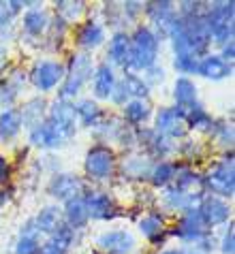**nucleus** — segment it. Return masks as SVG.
Masks as SVG:
<instances>
[{"mask_svg":"<svg viewBox=\"0 0 235 254\" xmlns=\"http://www.w3.org/2000/svg\"><path fill=\"white\" fill-rule=\"evenodd\" d=\"M85 207H88V216H92L94 220H109L116 216V207L109 199V194L101 192V190H92L85 194Z\"/></svg>","mask_w":235,"mask_h":254,"instance_id":"12","label":"nucleus"},{"mask_svg":"<svg viewBox=\"0 0 235 254\" xmlns=\"http://www.w3.org/2000/svg\"><path fill=\"white\" fill-rule=\"evenodd\" d=\"M139 229L141 233L148 237V239H152V242H158V239H162V233H165V227H162V220L158 216H146L144 220H141L139 224Z\"/></svg>","mask_w":235,"mask_h":254,"instance_id":"27","label":"nucleus"},{"mask_svg":"<svg viewBox=\"0 0 235 254\" xmlns=\"http://www.w3.org/2000/svg\"><path fill=\"white\" fill-rule=\"evenodd\" d=\"M223 252L225 254H233V227L229 224V231H227V235L223 239Z\"/></svg>","mask_w":235,"mask_h":254,"instance_id":"36","label":"nucleus"},{"mask_svg":"<svg viewBox=\"0 0 235 254\" xmlns=\"http://www.w3.org/2000/svg\"><path fill=\"white\" fill-rule=\"evenodd\" d=\"M128 56H131V39H128L124 32H118L116 37L109 41V58H111V62H116V64L126 66Z\"/></svg>","mask_w":235,"mask_h":254,"instance_id":"20","label":"nucleus"},{"mask_svg":"<svg viewBox=\"0 0 235 254\" xmlns=\"http://www.w3.org/2000/svg\"><path fill=\"white\" fill-rule=\"evenodd\" d=\"M197 211L205 222V227H214V224H223L229 220V205L218 196H203Z\"/></svg>","mask_w":235,"mask_h":254,"instance_id":"8","label":"nucleus"},{"mask_svg":"<svg viewBox=\"0 0 235 254\" xmlns=\"http://www.w3.org/2000/svg\"><path fill=\"white\" fill-rule=\"evenodd\" d=\"M148 116H150V105H148V101H144V98H135V101H131L124 107V118L133 126L146 122Z\"/></svg>","mask_w":235,"mask_h":254,"instance_id":"23","label":"nucleus"},{"mask_svg":"<svg viewBox=\"0 0 235 254\" xmlns=\"http://www.w3.org/2000/svg\"><path fill=\"white\" fill-rule=\"evenodd\" d=\"M103 39H105L103 26L96 24V22L83 24V26L79 28V34H77V41H79V45H81V47H88V49L101 45Z\"/></svg>","mask_w":235,"mask_h":254,"instance_id":"21","label":"nucleus"},{"mask_svg":"<svg viewBox=\"0 0 235 254\" xmlns=\"http://www.w3.org/2000/svg\"><path fill=\"white\" fill-rule=\"evenodd\" d=\"M173 96H175L177 109H186V107H190L192 103H197V88H195V83H192L190 79H186V77L177 79Z\"/></svg>","mask_w":235,"mask_h":254,"instance_id":"22","label":"nucleus"},{"mask_svg":"<svg viewBox=\"0 0 235 254\" xmlns=\"http://www.w3.org/2000/svg\"><path fill=\"white\" fill-rule=\"evenodd\" d=\"M210 37H214L218 43L233 41V2H216L208 9L205 15Z\"/></svg>","mask_w":235,"mask_h":254,"instance_id":"2","label":"nucleus"},{"mask_svg":"<svg viewBox=\"0 0 235 254\" xmlns=\"http://www.w3.org/2000/svg\"><path fill=\"white\" fill-rule=\"evenodd\" d=\"M116 86V77H113V68L109 64H101L94 73V94L98 98H109Z\"/></svg>","mask_w":235,"mask_h":254,"instance_id":"17","label":"nucleus"},{"mask_svg":"<svg viewBox=\"0 0 235 254\" xmlns=\"http://www.w3.org/2000/svg\"><path fill=\"white\" fill-rule=\"evenodd\" d=\"M6 180H9V165H6V160L0 156V184H4Z\"/></svg>","mask_w":235,"mask_h":254,"instance_id":"37","label":"nucleus"},{"mask_svg":"<svg viewBox=\"0 0 235 254\" xmlns=\"http://www.w3.org/2000/svg\"><path fill=\"white\" fill-rule=\"evenodd\" d=\"M19 83H21V75H13L9 81H4L2 86H0V107H2V105H9L13 98H15Z\"/></svg>","mask_w":235,"mask_h":254,"instance_id":"29","label":"nucleus"},{"mask_svg":"<svg viewBox=\"0 0 235 254\" xmlns=\"http://www.w3.org/2000/svg\"><path fill=\"white\" fill-rule=\"evenodd\" d=\"M113 152L107 145H94L85 156V171L96 180H105L113 173Z\"/></svg>","mask_w":235,"mask_h":254,"instance_id":"4","label":"nucleus"},{"mask_svg":"<svg viewBox=\"0 0 235 254\" xmlns=\"http://www.w3.org/2000/svg\"><path fill=\"white\" fill-rule=\"evenodd\" d=\"M45 26H47V15H45V11L32 9V11L26 13V17H24V28H26L28 34H41L43 30H45Z\"/></svg>","mask_w":235,"mask_h":254,"instance_id":"26","label":"nucleus"},{"mask_svg":"<svg viewBox=\"0 0 235 254\" xmlns=\"http://www.w3.org/2000/svg\"><path fill=\"white\" fill-rule=\"evenodd\" d=\"M152 182H154V186H165L169 184L171 180L175 178V167L171 165V162H160L158 167H154L152 169Z\"/></svg>","mask_w":235,"mask_h":254,"instance_id":"28","label":"nucleus"},{"mask_svg":"<svg viewBox=\"0 0 235 254\" xmlns=\"http://www.w3.org/2000/svg\"><path fill=\"white\" fill-rule=\"evenodd\" d=\"M75 114L79 116V120L85 126H98V122H101V118H103L101 107L92 101H81L75 107Z\"/></svg>","mask_w":235,"mask_h":254,"instance_id":"24","label":"nucleus"},{"mask_svg":"<svg viewBox=\"0 0 235 254\" xmlns=\"http://www.w3.org/2000/svg\"><path fill=\"white\" fill-rule=\"evenodd\" d=\"M158 54V39L150 28H137L131 41V56H128L126 66L135 70L150 68Z\"/></svg>","mask_w":235,"mask_h":254,"instance_id":"1","label":"nucleus"},{"mask_svg":"<svg viewBox=\"0 0 235 254\" xmlns=\"http://www.w3.org/2000/svg\"><path fill=\"white\" fill-rule=\"evenodd\" d=\"M175 235L180 239H184V242H195V244L203 235H208V231H205V222L201 220L197 207L184 214V218L180 220V224H177V229H175Z\"/></svg>","mask_w":235,"mask_h":254,"instance_id":"9","label":"nucleus"},{"mask_svg":"<svg viewBox=\"0 0 235 254\" xmlns=\"http://www.w3.org/2000/svg\"><path fill=\"white\" fill-rule=\"evenodd\" d=\"M199 60L192 56H175V68L180 73H197Z\"/></svg>","mask_w":235,"mask_h":254,"instance_id":"33","label":"nucleus"},{"mask_svg":"<svg viewBox=\"0 0 235 254\" xmlns=\"http://www.w3.org/2000/svg\"><path fill=\"white\" fill-rule=\"evenodd\" d=\"M128 96H131V94H128V90H126V86H124L122 81L113 86V92H111V101H113V103H118V105H126Z\"/></svg>","mask_w":235,"mask_h":254,"instance_id":"35","label":"nucleus"},{"mask_svg":"<svg viewBox=\"0 0 235 254\" xmlns=\"http://www.w3.org/2000/svg\"><path fill=\"white\" fill-rule=\"evenodd\" d=\"M62 79H64V66L60 62H54V60L41 62V64H37L32 70V83L39 90H43V92L56 88L58 81H62Z\"/></svg>","mask_w":235,"mask_h":254,"instance_id":"6","label":"nucleus"},{"mask_svg":"<svg viewBox=\"0 0 235 254\" xmlns=\"http://www.w3.org/2000/svg\"><path fill=\"white\" fill-rule=\"evenodd\" d=\"M156 128L162 137H182L186 130V120H184L182 109L177 107H167L160 109L156 116Z\"/></svg>","mask_w":235,"mask_h":254,"instance_id":"7","label":"nucleus"},{"mask_svg":"<svg viewBox=\"0 0 235 254\" xmlns=\"http://www.w3.org/2000/svg\"><path fill=\"white\" fill-rule=\"evenodd\" d=\"M64 218H67V224L71 229H81L85 222H88V207L81 196H75V199L67 201V209H64Z\"/></svg>","mask_w":235,"mask_h":254,"instance_id":"16","label":"nucleus"},{"mask_svg":"<svg viewBox=\"0 0 235 254\" xmlns=\"http://www.w3.org/2000/svg\"><path fill=\"white\" fill-rule=\"evenodd\" d=\"M43 111H45V103H43L41 98H34V101H30L24 109L19 111L21 124L30 126V128L39 126V124H41V118H43Z\"/></svg>","mask_w":235,"mask_h":254,"instance_id":"25","label":"nucleus"},{"mask_svg":"<svg viewBox=\"0 0 235 254\" xmlns=\"http://www.w3.org/2000/svg\"><path fill=\"white\" fill-rule=\"evenodd\" d=\"M122 83L126 86V90H128V94H131V96L144 98L148 94V83H144V79L137 77V75H126Z\"/></svg>","mask_w":235,"mask_h":254,"instance_id":"31","label":"nucleus"},{"mask_svg":"<svg viewBox=\"0 0 235 254\" xmlns=\"http://www.w3.org/2000/svg\"><path fill=\"white\" fill-rule=\"evenodd\" d=\"M75 120H77V114H75V105H71L69 101H60L54 103L52 107V118H49V122L56 124L58 128L64 132L67 137H71L75 132Z\"/></svg>","mask_w":235,"mask_h":254,"instance_id":"13","label":"nucleus"},{"mask_svg":"<svg viewBox=\"0 0 235 254\" xmlns=\"http://www.w3.org/2000/svg\"><path fill=\"white\" fill-rule=\"evenodd\" d=\"M197 73H201L208 79H223V77L231 75V64H227V60H223L220 56H205L199 62Z\"/></svg>","mask_w":235,"mask_h":254,"instance_id":"15","label":"nucleus"},{"mask_svg":"<svg viewBox=\"0 0 235 254\" xmlns=\"http://www.w3.org/2000/svg\"><path fill=\"white\" fill-rule=\"evenodd\" d=\"M98 248L105 254H128L135 248V239L126 231H109L98 237Z\"/></svg>","mask_w":235,"mask_h":254,"instance_id":"11","label":"nucleus"},{"mask_svg":"<svg viewBox=\"0 0 235 254\" xmlns=\"http://www.w3.org/2000/svg\"><path fill=\"white\" fill-rule=\"evenodd\" d=\"M92 75V60L90 56L85 54H77L73 60H71L69 73H64V86L60 90V98L69 101L71 96H75L81 90V86L85 83V79Z\"/></svg>","mask_w":235,"mask_h":254,"instance_id":"3","label":"nucleus"},{"mask_svg":"<svg viewBox=\"0 0 235 254\" xmlns=\"http://www.w3.org/2000/svg\"><path fill=\"white\" fill-rule=\"evenodd\" d=\"M233 184H235V178H233V160L231 158L218 162L208 173V178H205V186H208L214 194H220V196H231Z\"/></svg>","mask_w":235,"mask_h":254,"instance_id":"5","label":"nucleus"},{"mask_svg":"<svg viewBox=\"0 0 235 254\" xmlns=\"http://www.w3.org/2000/svg\"><path fill=\"white\" fill-rule=\"evenodd\" d=\"M124 173L133 175V178H146V175L152 173V167H150L148 160H144V158H133L124 165Z\"/></svg>","mask_w":235,"mask_h":254,"instance_id":"30","label":"nucleus"},{"mask_svg":"<svg viewBox=\"0 0 235 254\" xmlns=\"http://www.w3.org/2000/svg\"><path fill=\"white\" fill-rule=\"evenodd\" d=\"M24 2H0V26L9 24V19L15 15V11H19V6Z\"/></svg>","mask_w":235,"mask_h":254,"instance_id":"34","label":"nucleus"},{"mask_svg":"<svg viewBox=\"0 0 235 254\" xmlns=\"http://www.w3.org/2000/svg\"><path fill=\"white\" fill-rule=\"evenodd\" d=\"M81 180L75 178V175H69V173H60L49 182V192H52L56 199H62V201H71L75 199L77 194L81 192Z\"/></svg>","mask_w":235,"mask_h":254,"instance_id":"14","label":"nucleus"},{"mask_svg":"<svg viewBox=\"0 0 235 254\" xmlns=\"http://www.w3.org/2000/svg\"><path fill=\"white\" fill-rule=\"evenodd\" d=\"M37 227L41 233H49V235H54L56 231L62 227V211L58 207H45L41 209V214L37 216Z\"/></svg>","mask_w":235,"mask_h":254,"instance_id":"19","label":"nucleus"},{"mask_svg":"<svg viewBox=\"0 0 235 254\" xmlns=\"http://www.w3.org/2000/svg\"><path fill=\"white\" fill-rule=\"evenodd\" d=\"M160 254H184L182 250H165V252H160Z\"/></svg>","mask_w":235,"mask_h":254,"instance_id":"38","label":"nucleus"},{"mask_svg":"<svg viewBox=\"0 0 235 254\" xmlns=\"http://www.w3.org/2000/svg\"><path fill=\"white\" fill-rule=\"evenodd\" d=\"M21 128V116L17 109H6L0 116V143H6L19 132Z\"/></svg>","mask_w":235,"mask_h":254,"instance_id":"18","label":"nucleus"},{"mask_svg":"<svg viewBox=\"0 0 235 254\" xmlns=\"http://www.w3.org/2000/svg\"><path fill=\"white\" fill-rule=\"evenodd\" d=\"M184 254H201V252H199V250H197V252H195V250H192V252H184Z\"/></svg>","mask_w":235,"mask_h":254,"instance_id":"39","label":"nucleus"},{"mask_svg":"<svg viewBox=\"0 0 235 254\" xmlns=\"http://www.w3.org/2000/svg\"><path fill=\"white\" fill-rule=\"evenodd\" d=\"M39 239L37 237H26V235H21L19 237V242H17V248L15 252L17 254H39Z\"/></svg>","mask_w":235,"mask_h":254,"instance_id":"32","label":"nucleus"},{"mask_svg":"<svg viewBox=\"0 0 235 254\" xmlns=\"http://www.w3.org/2000/svg\"><path fill=\"white\" fill-rule=\"evenodd\" d=\"M69 137L52 122H41L39 126L30 128V141L39 147H58L62 145Z\"/></svg>","mask_w":235,"mask_h":254,"instance_id":"10","label":"nucleus"}]
</instances>
